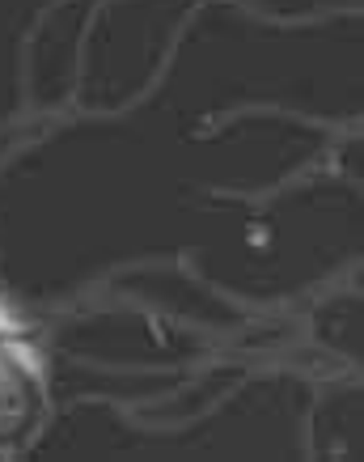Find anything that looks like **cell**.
<instances>
[{"instance_id": "obj_1", "label": "cell", "mask_w": 364, "mask_h": 462, "mask_svg": "<svg viewBox=\"0 0 364 462\" xmlns=\"http://www.w3.org/2000/svg\"><path fill=\"white\" fill-rule=\"evenodd\" d=\"M47 420V386L39 361L26 352L22 336L0 319V458L22 454L42 433Z\"/></svg>"}]
</instances>
